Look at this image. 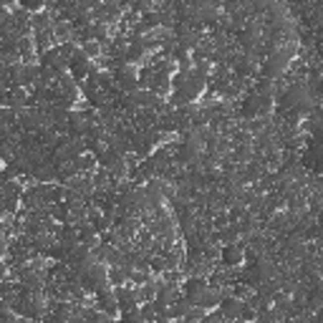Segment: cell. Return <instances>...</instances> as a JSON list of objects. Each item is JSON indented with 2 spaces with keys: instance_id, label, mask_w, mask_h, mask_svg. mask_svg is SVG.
Listing matches in <instances>:
<instances>
[{
  "instance_id": "obj_1",
  "label": "cell",
  "mask_w": 323,
  "mask_h": 323,
  "mask_svg": "<svg viewBox=\"0 0 323 323\" xmlns=\"http://www.w3.org/2000/svg\"><path fill=\"white\" fill-rule=\"evenodd\" d=\"M242 308H245V303H240V298H222L220 301V313L225 318H240Z\"/></svg>"
},
{
  "instance_id": "obj_2",
  "label": "cell",
  "mask_w": 323,
  "mask_h": 323,
  "mask_svg": "<svg viewBox=\"0 0 323 323\" xmlns=\"http://www.w3.org/2000/svg\"><path fill=\"white\" fill-rule=\"evenodd\" d=\"M222 263H225V265H237V263H242V248L227 245V248L222 250Z\"/></svg>"
},
{
  "instance_id": "obj_3",
  "label": "cell",
  "mask_w": 323,
  "mask_h": 323,
  "mask_svg": "<svg viewBox=\"0 0 323 323\" xmlns=\"http://www.w3.org/2000/svg\"><path fill=\"white\" fill-rule=\"evenodd\" d=\"M78 167L81 169H94L96 167V157L94 154H81L78 157Z\"/></svg>"
},
{
  "instance_id": "obj_4",
  "label": "cell",
  "mask_w": 323,
  "mask_h": 323,
  "mask_svg": "<svg viewBox=\"0 0 323 323\" xmlns=\"http://www.w3.org/2000/svg\"><path fill=\"white\" fill-rule=\"evenodd\" d=\"M101 53V43L96 41H84V56H99Z\"/></svg>"
}]
</instances>
